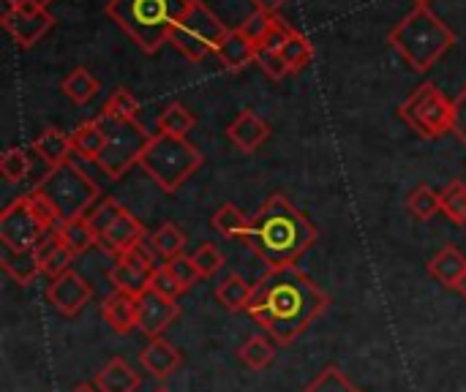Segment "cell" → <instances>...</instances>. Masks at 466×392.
<instances>
[{"mask_svg":"<svg viewBox=\"0 0 466 392\" xmlns=\"http://www.w3.org/2000/svg\"><path fill=\"white\" fill-rule=\"evenodd\" d=\"M328 308L330 295L322 292L300 267H287L268 270L254 284L246 314L257 325H262L276 344L287 347L295 344Z\"/></svg>","mask_w":466,"mask_h":392,"instance_id":"6da1fadb","label":"cell"},{"mask_svg":"<svg viewBox=\"0 0 466 392\" xmlns=\"http://www.w3.org/2000/svg\"><path fill=\"white\" fill-rule=\"evenodd\" d=\"M317 226L284 194H273L251 218L246 246L265 262L268 270L298 267L300 256L314 246Z\"/></svg>","mask_w":466,"mask_h":392,"instance_id":"7a4b0ae2","label":"cell"},{"mask_svg":"<svg viewBox=\"0 0 466 392\" xmlns=\"http://www.w3.org/2000/svg\"><path fill=\"white\" fill-rule=\"evenodd\" d=\"M390 44L410 63L412 71L426 74L456 44V33L429 5H418L390 30Z\"/></svg>","mask_w":466,"mask_h":392,"instance_id":"3957f363","label":"cell"},{"mask_svg":"<svg viewBox=\"0 0 466 392\" xmlns=\"http://www.w3.org/2000/svg\"><path fill=\"white\" fill-rule=\"evenodd\" d=\"M188 0H109L106 14L126 30L142 52H156L169 41Z\"/></svg>","mask_w":466,"mask_h":392,"instance_id":"277c9868","label":"cell"},{"mask_svg":"<svg viewBox=\"0 0 466 392\" xmlns=\"http://www.w3.org/2000/svg\"><path fill=\"white\" fill-rule=\"evenodd\" d=\"M202 164H205V156L188 139L169 136V134H153L139 158V166L167 194H175L177 188H183V183L191 175H197Z\"/></svg>","mask_w":466,"mask_h":392,"instance_id":"5b68a950","label":"cell"},{"mask_svg":"<svg viewBox=\"0 0 466 392\" xmlns=\"http://www.w3.org/2000/svg\"><path fill=\"white\" fill-rule=\"evenodd\" d=\"M41 196H46L52 202V207L63 221L71 218H85L101 199V188L96 180H90L82 169H76L71 161L55 169H46V175L35 183V188Z\"/></svg>","mask_w":466,"mask_h":392,"instance_id":"8992f818","label":"cell"},{"mask_svg":"<svg viewBox=\"0 0 466 392\" xmlns=\"http://www.w3.org/2000/svg\"><path fill=\"white\" fill-rule=\"evenodd\" d=\"M229 27L210 11L208 3L202 0H188V8L177 19L169 44L183 52L188 60H202L210 52H218L221 41L227 38Z\"/></svg>","mask_w":466,"mask_h":392,"instance_id":"52a82bcc","label":"cell"},{"mask_svg":"<svg viewBox=\"0 0 466 392\" xmlns=\"http://www.w3.org/2000/svg\"><path fill=\"white\" fill-rule=\"evenodd\" d=\"M98 123L106 134V142H104V150L96 164L101 166L104 175L117 180L134 164H139L153 134H147L137 120H112L106 115H98Z\"/></svg>","mask_w":466,"mask_h":392,"instance_id":"ba28073f","label":"cell"},{"mask_svg":"<svg viewBox=\"0 0 466 392\" xmlns=\"http://www.w3.org/2000/svg\"><path fill=\"white\" fill-rule=\"evenodd\" d=\"M401 120L423 139H437L445 131H451L453 120V101L431 82L420 85L401 106H399Z\"/></svg>","mask_w":466,"mask_h":392,"instance_id":"9c48e42d","label":"cell"},{"mask_svg":"<svg viewBox=\"0 0 466 392\" xmlns=\"http://www.w3.org/2000/svg\"><path fill=\"white\" fill-rule=\"evenodd\" d=\"M44 235H49V232H44L41 221L35 218L27 194L25 196H16L0 213V243H3V248H11V251L35 248Z\"/></svg>","mask_w":466,"mask_h":392,"instance_id":"30bf717a","label":"cell"},{"mask_svg":"<svg viewBox=\"0 0 466 392\" xmlns=\"http://www.w3.org/2000/svg\"><path fill=\"white\" fill-rule=\"evenodd\" d=\"M3 27L5 33L16 41V46L30 49L35 46L52 27H55V16L49 14L46 5H35V3H25V5H11L3 14Z\"/></svg>","mask_w":466,"mask_h":392,"instance_id":"8fae6325","label":"cell"},{"mask_svg":"<svg viewBox=\"0 0 466 392\" xmlns=\"http://www.w3.org/2000/svg\"><path fill=\"white\" fill-rule=\"evenodd\" d=\"M153 262L150 254L145 251V243L123 256L115 259L112 270H109V284L115 286V292L131 295V297H142L145 292H150V278H153Z\"/></svg>","mask_w":466,"mask_h":392,"instance_id":"7c38bea8","label":"cell"},{"mask_svg":"<svg viewBox=\"0 0 466 392\" xmlns=\"http://www.w3.org/2000/svg\"><path fill=\"white\" fill-rule=\"evenodd\" d=\"M90 300H93L90 284L74 270H68L60 278L49 281V286H46V303L66 319H74Z\"/></svg>","mask_w":466,"mask_h":392,"instance_id":"4fadbf2b","label":"cell"},{"mask_svg":"<svg viewBox=\"0 0 466 392\" xmlns=\"http://www.w3.org/2000/svg\"><path fill=\"white\" fill-rule=\"evenodd\" d=\"M177 317H180L177 300H169V297L156 295V292H145L142 297H137V330L142 336H147L150 341L153 338H161L164 330Z\"/></svg>","mask_w":466,"mask_h":392,"instance_id":"5bb4252c","label":"cell"},{"mask_svg":"<svg viewBox=\"0 0 466 392\" xmlns=\"http://www.w3.org/2000/svg\"><path fill=\"white\" fill-rule=\"evenodd\" d=\"M142 243H145V226H142V221H139L134 213H128V210H123V213L117 216V221L98 237L101 251L112 254L115 259L123 256V254H128V251H134V248H139Z\"/></svg>","mask_w":466,"mask_h":392,"instance_id":"9a60e30c","label":"cell"},{"mask_svg":"<svg viewBox=\"0 0 466 392\" xmlns=\"http://www.w3.org/2000/svg\"><path fill=\"white\" fill-rule=\"evenodd\" d=\"M229 142L240 150V153H254L259 150L268 139H270V123L262 120L259 115H254L251 109H243L227 128Z\"/></svg>","mask_w":466,"mask_h":392,"instance_id":"2e32d148","label":"cell"},{"mask_svg":"<svg viewBox=\"0 0 466 392\" xmlns=\"http://www.w3.org/2000/svg\"><path fill=\"white\" fill-rule=\"evenodd\" d=\"M139 363H142V368H145L153 379L167 382L172 374H177V371H180V366H183V355H180V349H177V347H172L169 341H164V338H153V341L139 352Z\"/></svg>","mask_w":466,"mask_h":392,"instance_id":"e0dca14e","label":"cell"},{"mask_svg":"<svg viewBox=\"0 0 466 392\" xmlns=\"http://www.w3.org/2000/svg\"><path fill=\"white\" fill-rule=\"evenodd\" d=\"M33 153L49 166H63L68 164V156L74 153V145H71V134H63L60 128L49 126L44 128L35 139H33Z\"/></svg>","mask_w":466,"mask_h":392,"instance_id":"ac0fdd59","label":"cell"},{"mask_svg":"<svg viewBox=\"0 0 466 392\" xmlns=\"http://www.w3.org/2000/svg\"><path fill=\"white\" fill-rule=\"evenodd\" d=\"M101 317L117 336H128L137 327V297L123 295V292H112L101 303Z\"/></svg>","mask_w":466,"mask_h":392,"instance_id":"d6986e66","label":"cell"},{"mask_svg":"<svg viewBox=\"0 0 466 392\" xmlns=\"http://www.w3.org/2000/svg\"><path fill=\"white\" fill-rule=\"evenodd\" d=\"M98 392H137L142 385V377L131 371V366L123 357H112L93 379Z\"/></svg>","mask_w":466,"mask_h":392,"instance_id":"ffe728a7","label":"cell"},{"mask_svg":"<svg viewBox=\"0 0 466 392\" xmlns=\"http://www.w3.org/2000/svg\"><path fill=\"white\" fill-rule=\"evenodd\" d=\"M466 273V256L456 248V246H445L442 251H437L431 259H429V276L448 286V289H456L461 276Z\"/></svg>","mask_w":466,"mask_h":392,"instance_id":"44dd1931","label":"cell"},{"mask_svg":"<svg viewBox=\"0 0 466 392\" xmlns=\"http://www.w3.org/2000/svg\"><path fill=\"white\" fill-rule=\"evenodd\" d=\"M216 55H218V60H221V65L227 71H243L246 65H251L257 60V46L238 27V30H229L227 33V38L221 41V46H218Z\"/></svg>","mask_w":466,"mask_h":392,"instance_id":"7402d4cb","label":"cell"},{"mask_svg":"<svg viewBox=\"0 0 466 392\" xmlns=\"http://www.w3.org/2000/svg\"><path fill=\"white\" fill-rule=\"evenodd\" d=\"M0 267H3L19 286H30V284L41 276V265H38L33 248H27V251H11V248H5L3 256H0Z\"/></svg>","mask_w":466,"mask_h":392,"instance_id":"603a6c76","label":"cell"},{"mask_svg":"<svg viewBox=\"0 0 466 392\" xmlns=\"http://www.w3.org/2000/svg\"><path fill=\"white\" fill-rule=\"evenodd\" d=\"M216 300L229 311V314H240V311H248V303H251V295H254V286L248 281H243L240 276H227L221 284H216L213 289Z\"/></svg>","mask_w":466,"mask_h":392,"instance_id":"cb8c5ba5","label":"cell"},{"mask_svg":"<svg viewBox=\"0 0 466 392\" xmlns=\"http://www.w3.org/2000/svg\"><path fill=\"white\" fill-rule=\"evenodd\" d=\"M210 226L221 235V237H227V240H246V235H248V229H251V218L240 210V207H235V205H221L216 213H213V218H210Z\"/></svg>","mask_w":466,"mask_h":392,"instance_id":"d4e9b609","label":"cell"},{"mask_svg":"<svg viewBox=\"0 0 466 392\" xmlns=\"http://www.w3.org/2000/svg\"><path fill=\"white\" fill-rule=\"evenodd\" d=\"M57 235H60V243L74 254V256H79V254H87L93 246H98V237H96V232L90 229V224H87V216L85 218H71V221H63L60 226H57Z\"/></svg>","mask_w":466,"mask_h":392,"instance_id":"484cf974","label":"cell"},{"mask_svg":"<svg viewBox=\"0 0 466 392\" xmlns=\"http://www.w3.org/2000/svg\"><path fill=\"white\" fill-rule=\"evenodd\" d=\"M104 142H106V134L96 120H87L82 126H76V131L71 134V145H74V153H79L85 161H98L101 150H104Z\"/></svg>","mask_w":466,"mask_h":392,"instance_id":"4316f807","label":"cell"},{"mask_svg":"<svg viewBox=\"0 0 466 392\" xmlns=\"http://www.w3.org/2000/svg\"><path fill=\"white\" fill-rule=\"evenodd\" d=\"M197 126V117L188 112V106L186 104H180V101H175V104H169L161 115H158V120H156V134H169V136H180V139H186L188 136V131Z\"/></svg>","mask_w":466,"mask_h":392,"instance_id":"83f0119b","label":"cell"},{"mask_svg":"<svg viewBox=\"0 0 466 392\" xmlns=\"http://www.w3.org/2000/svg\"><path fill=\"white\" fill-rule=\"evenodd\" d=\"M238 360L248 368V371H265L268 366H273L276 360V347L262 338V336H251L240 349H238Z\"/></svg>","mask_w":466,"mask_h":392,"instance_id":"f1b7e54d","label":"cell"},{"mask_svg":"<svg viewBox=\"0 0 466 392\" xmlns=\"http://www.w3.org/2000/svg\"><path fill=\"white\" fill-rule=\"evenodd\" d=\"M186 243H188V237H186V232L180 229V226H175V224H161L156 232H153V237H150V248L158 254V256H164V262L167 259H175V256H180L183 254V248H186Z\"/></svg>","mask_w":466,"mask_h":392,"instance_id":"f546056e","label":"cell"},{"mask_svg":"<svg viewBox=\"0 0 466 392\" xmlns=\"http://www.w3.org/2000/svg\"><path fill=\"white\" fill-rule=\"evenodd\" d=\"M101 85L98 79L87 71V68H74L66 79H63V93L74 101V104H87L98 95Z\"/></svg>","mask_w":466,"mask_h":392,"instance_id":"4dcf8cb0","label":"cell"},{"mask_svg":"<svg viewBox=\"0 0 466 392\" xmlns=\"http://www.w3.org/2000/svg\"><path fill=\"white\" fill-rule=\"evenodd\" d=\"M407 210H410L418 221H431L437 213H442L440 191H434L429 183L415 186V191L407 196Z\"/></svg>","mask_w":466,"mask_h":392,"instance_id":"1f68e13d","label":"cell"},{"mask_svg":"<svg viewBox=\"0 0 466 392\" xmlns=\"http://www.w3.org/2000/svg\"><path fill=\"white\" fill-rule=\"evenodd\" d=\"M440 202H442V213L448 216L451 224L466 226V183L464 180H451L442 191H440Z\"/></svg>","mask_w":466,"mask_h":392,"instance_id":"d6a6232c","label":"cell"},{"mask_svg":"<svg viewBox=\"0 0 466 392\" xmlns=\"http://www.w3.org/2000/svg\"><path fill=\"white\" fill-rule=\"evenodd\" d=\"M281 57L287 60V65H289V71L295 74V71H303L311 60H314V44L303 35V33H292V38L284 44V49H281Z\"/></svg>","mask_w":466,"mask_h":392,"instance_id":"836d02e7","label":"cell"},{"mask_svg":"<svg viewBox=\"0 0 466 392\" xmlns=\"http://www.w3.org/2000/svg\"><path fill=\"white\" fill-rule=\"evenodd\" d=\"M101 115H106V117H112V120H137V115H139V101L131 95V90L117 87V90L106 98Z\"/></svg>","mask_w":466,"mask_h":392,"instance_id":"e575fe53","label":"cell"},{"mask_svg":"<svg viewBox=\"0 0 466 392\" xmlns=\"http://www.w3.org/2000/svg\"><path fill=\"white\" fill-rule=\"evenodd\" d=\"M0 175L8 183H22L30 175V156L25 147H8L0 158Z\"/></svg>","mask_w":466,"mask_h":392,"instance_id":"d590c367","label":"cell"},{"mask_svg":"<svg viewBox=\"0 0 466 392\" xmlns=\"http://www.w3.org/2000/svg\"><path fill=\"white\" fill-rule=\"evenodd\" d=\"M303 392H360L344 374H341V368H336V366H328V368H322L319 371V377L306 387Z\"/></svg>","mask_w":466,"mask_h":392,"instance_id":"8d00e7d4","label":"cell"},{"mask_svg":"<svg viewBox=\"0 0 466 392\" xmlns=\"http://www.w3.org/2000/svg\"><path fill=\"white\" fill-rule=\"evenodd\" d=\"M126 207H120L115 199H101L90 213H87V224H90V229L96 232V237H101L115 221H117V216L123 213Z\"/></svg>","mask_w":466,"mask_h":392,"instance_id":"74e56055","label":"cell"},{"mask_svg":"<svg viewBox=\"0 0 466 392\" xmlns=\"http://www.w3.org/2000/svg\"><path fill=\"white\" fill-rule=\"evenodd\" d=\"M164 265H167V270L175 276V281H177V286H180L183 292H188V289L202 278L199 270H197V265H194V256L180 254V256H175V259H167Z\"/></svg>","mask_w":466,"mask_h":392,"instance_id":"f35d334b","label":"cell"},{"mask_svg":"<svg viewBox=\"0 0 466 392\" xmlns=\"http://www.w3.org/2000/svg\"><path fill=\"white\" fill-rule=\"evenodd\" d=\"M273 22H276V14L254 11V14H248V16H246V22L240 25V33H243L254 46H259V44H262V38L268 35V30L273 27Z\"/></svg>","mask_w":466,"mask_h":392,"instance_id":"ab89813d","label":"cell"},{"mask_svg":"<svg viewBox=\"0 0 466 392\" xmlns=\"http://www.w3.org/2000/svg\"><path fill=\"white\" fill-rule=\"evenodd\" d=\"M194 265H197V270H199L202 278H210V276H216L224 267V254L216 246L205 243V246H199L194 251Z\"/></svg>","mask_w":466,"mask_h":392,"instance_id":"60d3db41","label":"cell"},{"mask_svg":"<svg viewBox=\"0 0 466 392\" xmlns=\"http://www.w3.org/2000/svg\"><path fill=\"white\" fill-rule=\"evenodd\" d=\"M270 79H276V82H281L284 76H289L292 71H289V65H287V60L281 57V52H268V49H257V60H254Z\"/></svg>","mask_w":466,"mask_h":392,"instance_id":"b9f144b4","label":"cell"},{"mask_svg":"<svg viewBox=\"0 0 466 392\" xmlns=\"http://www.w3.org/2000/svg\"><path fill=\"white\" fill-rule=\"evenodd\" d=\"M150 292H156V295H164V297H169V300H177V297L183 295V289L177 286V281H175V276L167 270V265H161V267H156V270H153V278H150Z\"/></svg>","mask_w":466,"mask_h":392,"instance_id":"7bdbcfd3","label":"cell"},{"mask_svg":"<svg viewBox=\"0 0 466 392\" xmlns=\"http://www.w3.org/2000/svg\"><path fill=\"white\" fill-rule=\"evenodd\" d=\"M292 27L287 25V22H281L279 16H276V22H273V27L268 30V35L262 38V44L257 46V49H268V52H281L284 49V44L292 38Z\"/></svg>","mask_w":466,"mask_h":392,"instance_id":"ee69618b","label":"cell"},{"mask_svg":"<svg viewBox=\"0 0 466 392\" xmlns=\"http://www.w3.org/2000/svg\"><path fill=\"white\" fill-rule=\"evenodd\" d=\"M71 262H74V254H71L66 246H60V248L49 256V262L41 267V276H46L49 281H55V278H60L63 273L71 270Z\"/></svg>","mask_w":466,"mask_h":392,"instance_id":"f6af8a7d","label":"cell"},{"mask_svg":"<svg viewBox=\"0 0 466 392\" xmlns=\"http://www.w3.org/2000/svg\"><path fill=\"white\" fill-rule=\"evenodd\" d=\"M451 134L466 145V87L453 98V120H451Z\"/></svg>","mask_w":466,"mask_h":392,"instance_id":"bcb514c9","label":"cell"},{"mask_svg":"<svg viewBox=\"0 0 466 392\" xmlns=\"http://www.w3.org/2000/svg\"><path fill=\"white\" fill-rule=\"evenodd\" d=\"M254 3V11H265V14H276L287 0H251Z\"/></svg>","mask_w":466,"mask_h":392,"instance_id":"7dc6e473","label":"cell"},{"mask_svg":"<svg viewBox=\"0 0 466 392\" xmlns=\"http://www.w3.org/2000/svg\"><path fill=\"white\" fill-rule=\"evenodd\" d=\"M25 3H35V5H49L52 0H5V5H25Z\"/></svg>","mask_w":466,"mask_h":392,"instance_id":"c3c4849f","label":"cell"},{"mask_svg":"<svg viewBox=\"0 0 466 392\" xmlns=\"http://www.w3.org/2000/svg\"><path fill=\"white\" fill-rule=\"evenodd\" d=\"M71 392H98V387L96 385H76Z\"/></svg>","mask_w":466,"mask_h":392,"instance_id":"681fc988","label":"cell"},{"mask_svg":"<svg viewBox=\"0 0 466 392\" xmlns=\"http://www.w3.org/2000/svg\"><path fill=\"white\" fill-rule=\"evenodd\" d=\"M453 292H459L461 297H466V273H464V276H461V281H459V286H456Z\"/></svg>","mask_w":466,"mask_h":392,"instance_id":"f907efd6","label":"cell"},{"mask_svg":"<svg viewBox=\"0 0 466 392\" xmlns=\"http://www.w3.org/2000/svg\"><path fill=\"white\" fill-rule=\"evenodd\" d=\"M153 392H169V390H167V387L161 385V387H156V390H153Z\"/></svg>","mask_w":466,"mask_h":392,"instance_id":"816d5d0a","label":"cell"},{"mask_svg":"<svg viewBox=\"0 0 466 392\" xmlns=\"http://www.w3.org/2000/svg\"><path fill=\"white\" fill-rule=\"evenodd\" d=\"M415 3H418V5H426V3H429V0H415Z\"/></svg>","mask_w":466,"mask_h":392,"instance_id":"f5cc1de1","label":"cell"}]
</instances>
